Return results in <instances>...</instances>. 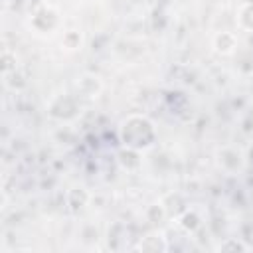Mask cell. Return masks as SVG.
I'll list each match as a JSON object with an SVG mask.
<instances>
[{"mask_svg":"<svg viewBox=\"0 0 253 253\" xmlns=\"http://www.w3.org/2000/svg\"><path fill=\"white\" fill-rule=\"evenodd\" d=\"M213 47L217 53L221 55H229L235 47H237V38L231 34V32H221L213 38Z\"/></svg>","mask_w":253,"mask_h":253,"instance_id":"3957f363","label":"cell"},{"mask_svg":"<svg viewBox=\"0 0 253 253\" xmlns=\"http://www.w3.org/2000/svg\"><path fill=\"white\" fill-rule=\"evenodd\" d=\"M61 45H63L65 49H69V51L79 49V45H81V34L75 32V30L65 32V34H63V40H61Z\"/></svg>","mask_w":253,"mask_h":253,"instance_id":"5b68a950","label":"cell"},{"mask_svg":"<svg viewBox=\"0 0 253 253\" xmlns=\"http://www.w3.org/2000/svg\"><path fill=\"white\" fill-rule=\"evenodd\" d=\"M77 91L85 97H95L99 91H101V81L97 75L93 73H85L77 79Z\"/></svg>","mask_w":253,"mask_h":253,"instance_id":"7a4b0ae2","label":"cell"},{"mask_svg":"<svg viewBox=\"0 0 253 253\" xmlns=\"http://www.w3.org/2000/svg\"><path fill=\"white\" fill-rule=\"evenodd\" d=\"M121 138H123V144L128 146V148H134V150L146 148L154 140L152 123L144 117L132 115L121 125Z\"/></svg>","mask_w":253,"mask_h":253,"instance_id":"6da1fadb","label":"cell"},{"mask_svg":"<svg viewBox=\"0 0 253 253\" xmlns=\"http://www.w3.org/2000/svg\"><path fill=\"white\" fill-rule=\"evenodd\" d=\"M237 20H239V26H241L243 30L253 32V4H245V6H241Z\"/></svg>","mask_w":253,"mask_h":253,"instance_id":"277c9868","label":"cell"}]
</instances>
